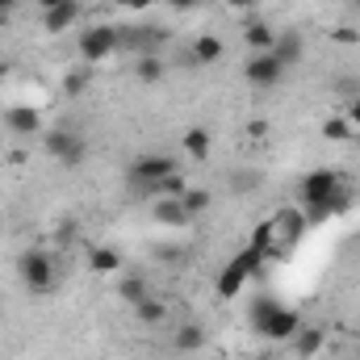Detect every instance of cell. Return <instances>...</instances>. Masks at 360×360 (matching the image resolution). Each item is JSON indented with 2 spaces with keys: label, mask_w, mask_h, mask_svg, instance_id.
<instances>
[{
  "label": "cell",
  "mask_w": 360,
  "mask_h": 360,
  "mask_svg": "<svg viewBox=\"0 0 360 360\" xmlns=\"http://www.w3.org/2000/svg\"><path fill=\"white\" fill-rule=\"evenodd\" d=\"M80 63H89V68H96V63H105L113 51H122V34H117V25H89L84 34H80Z\"/></svg>",
  "instance_id": "5b68a950"
},
{
  "label": "cell",
  "mask_w": 360,
  "mask_h": 360,
  "mask_svg": "<svg viewBox=\"0 0 360 360\" xmlns=\"http://www.w3.org/2000/svg\"><path fill=\"white\" fill-rule=\"evenodd\" d=\"M4 130L17 134V139H34V134H42V113L34 105H8L4 109Z\"/></svg>",
  "instance_id": "8fae6325"
},
{
  "label": "cell",
  "mask_w": 360,
  "mask_h": 360,
  "mask_svg": "<svg viewBox=\"0 0 360 360\" xmlns=\"http://www.w3.org/2000/svg\"><path fill=\"white\" fill-rule=\"evenodd\" d=\"M260 269H264V256H260V252H252V248H243L226 269L218 272L214 293H218L222 302H235V297L248 289V281H256V276H260Z\"/></svg>",
  "instance_id": "3957f363"
},
{
  "label": "cell",
  "mask_w": 360,
  "mask_h": 360,
  "mask_svg": "<svg viewBox=\"0 0 360 360\" xmlns=\"http://www.w3.org/2000/svg\"><path fill=\"white\" fill-rule=\"evenodd\" d=\"M272 42H276V30H272L269 21H260V17H248V21H243V46H248L252 55L272 51Z\"/></svg>",
  "instance_id": "e0dca14e"
},
{
  "label": "cell",
  "mask_w": 360,
  "mask_h": 360,
  "mask_svg": "<svg viewBox=\"0 0 360 360\" xmlns=\"http://www.w3.org/2000/svg\"><path fill=\"white\" fill-rule=\"evenodd\" d=\"M180 205H184L193 218H201V214L214 205V193H210V188H193V184H188V188H184V197H180Z\"/></svg>",
  "instance_id": "83f0119b"
},
{
  "label": "cell",
  "mask_w": 360,
  "mask_h": 360,
  "mask_svg": "<svg viewBox=\"0 0 360 360\" xmlns=\"http://www.w3.org/2000/svg\"><path fill=\"white\" fill-rule=\"evenodd\" d=\"M113 4H122V8H130V13H147V8L160 4V0H113Z\"/></svg>",
  "instance_id": "836d02e7"
},
{
  "label": "cell",
  "mask_w": 360,
  "mask_h": 360,
  "mask_svg": "<svg viewBox=\"0 0 360 360\" xmlns=\"http://www.w3.org/2000/svg\"><path fill=\"white\" fill-rule=\"evenodd\" d=\"M55 4H63V0H38V8L46 13V8H55Z\"/></svg>",
  "instance_id": "74e56055"
},
{
  "label": "cell",
  "mask_w": 360,
  "mask_h": 360,
  "mask_svg": "<svg viewBox=\"0 0 360 360\" xmlns=\"http://www.w3.org/2000/svg\"><path fill=\"white\" fill-rule=\"evenodd\" d=\"M172 348H176L180 356H197L205 348V327L201 323H180L176 331H172Z\"/></svg>",
  "instance_id": "d6986e66"
},
{
  "label": "cell",
  "mask_w": 360,
  "mask_h": 360,
  "mask_svg": "<svg viewBox=\"0 0 360 360\" xmlns=\"http://www.w3.org/2000/svg\"><path fill=\"white\" fill-rule=\"evenodd\" d=\"M331 38H335V42H356V30H348V25H340V30H335Z\"/></svg>",
  "instance_id": "e575fe53"
},
{
  "label": "cell",
  "mask_w": 360,
  "mask_h": 360,
  "mask_svg": "<svg viewBox=\"0 0 360 360\" xmlns=\"http://www.w3.org/2000/svg\"><path fill=\"white\" fill-rule=\"evenodd\" d=\"M13 4H17V0H0V13H8V8H13Z\"/></svg>",
  "instance_id": "f35d334b"
},
{
  "label": "cell",
  "mask_w": 360,
  "mask_h": 360,
  "mask_svg": "<svg viewBox=\"0 0 360 360\" xmlns=\"http://www.w3.org/2000/svg\"><path fill=\"white\" fill-rule=\"evenodd\" d=\"M340 184H344L340 172H331V168H314V172H306L302 184H297V201H327Z\"/></svg>",
  "instance_id": "9c48e42d"
},
{
  "label": "cell",
  "mask_w": 360,
  "mask_h": 360,
  "mask_svg": "<svg viewBox=\"0 0 360 360\" xmlns=\"http://www.w3.org/2000/svg\"><path fill=\"white\" fill-rule=\"evenodd\" d=\"M276 306H285V302H281L276 293H269V289H264V293H256V297L248 302V323H252V331H260V323L269 319Z\"/></svg>",
  "instance_id": "603a6c76"
},
{
  "label": "cell",
  "mask_w": 360,
  "mask_h": 360,
  "mask_svg": "<svg viewBox=\"0 0 360 360\" xmlns=\"http://www.w3.org/2000/svg\"><path fill=\"white\" fill-rule=\"evenodd\" d=\"M130 310H134V319H139L143 327H160V323L168 319V302L155 297V293H147V297H143L139 306H130Z\"/></svg>",
  "instance_id": "7402d4cb"
},
{
  "label": "cell",
  "mask_w": 360,
  "mask_h": 360,
  "mask_svg": "<svg viewBox=\"0 0 360 360\" xmlns=\"http://www.w3.org/2000/svg\"><path fill=\"white\" fill-rule=\"evenodd\" d=\"M168 4H172V8H176V13H188V8H197V4H201V0H168Z\"/></svg>",
  "instance_id": "8d00e7d4"
},
{
  "label": "cell",
  "mask_w": 360,
  "mask_h": 360,
  "mask_svg": "<svg viewBox=\"0 0 360 360\" xmlns=\"http://www.w3.org/2000/svg\"><path fill=\"white\" fill-rule=\"evenodd\" d=\"M117 34H122V51H130V55H160L155 42L168 38L155 25H117Z\"/></svg>",
  "instance_id": "30bf717a"
},
{
  "label": "cell",
  "mask_w": 360,
  "mask_h": 360,
  "mask_svg": "<svg viewBox=\"0 0 360 360\" xmlns=\"http://www.w3.org/2000/svg\"><path fill=\"white\" fill-rule=\"evenodd\" d=\"M147 293H151V281H147L139 269H122L117 272V297H122L126 306H139Z\"/></svg>",
  "instance_id": "5bb4252c"
},
{
  "label": "cell",
  "mask_w": 360,
  "mask_h": 360,
  "mask_svg": "<svg viewBox=\"0 0 360 360\" xmlns=\"http://www.w3.org/2000/svg\"><path fill=\"white\" fill-rule=\"evenodd\" d=\"M344 117H348V122H352V126L360 130V96H352V101H344Z\"/></svg>",
  "instance_id": "d6a6232c"
},
{
  "label": "cell",
  "mask_w": 360,
  "mask_h": 360,
  "mask_svg": "<svg viewBox=\"0 0 360 360\" xmlns=\"http://www.w3.org/2000/svg\"><path fill=\"white\" fill-rule=\"evenodd\" d=\"M151 218H155L160 226H168V231H184V226H193V222H197V218L180 205V197H155Z\"/></svg>",
  "instance_id": "4fadbf2b"
},
{
  "label": "cell",
  "mask_w": 360,
  "mask_h": 360,
  "mask_svg": "<svg viewBox=\"0 0 360 360\" xmlns=\"http://www.w3.org/2000/svg\"><path fill=\"white\" fill-rule=\"evenodd\" d=\"M184 188H188V180H184V172H176V176L155 184V197H184Z\"/></svg>",
  "instance_id": "f546056e"
},
{
  "label": "cell",
  "mask_w": 360,
  "mask_h": 360,
  "mask_svg": "<svg viewBox=\"0 0 360 360\" xmlns=\"http://www.w3.org/2000/svg\"><path fill=\"white\" fill-rule=\"evenodd\" d=\"M92 84V68L89 63H80V68H68L63 72V96H84Z\"/></svg>",
  "instance_id": "484cf974"
},
{
  "label": "cell",
  "mask_w": 360,
  "mask_h": 360,
  "mask_svg": "<svg viewBox=\"0 0 360 360\" xmlns=\"http://www.w3.org/2000/svg\"><path fill=\"white\" fill-rule=\"evenodd\" d=\"M297 331H302V314H297L293 306H276L269 319L260 323V331H256V335H260V340H269V344H289Z\"/></svg>",
  "instance_id": "ba28073f"
},
{
  "label": "cell",
  "mask_w": 360,
  "mask_h": 360,
  "mask_svg": "<svg viewBox=\"0 0 360 360\" xmlns=\"http://www.w3.org/2000/svg\"><path fill=\"white\" fill-rule=\"evenodd\" d=\"M248 248H252V252H260V256L269 260V256H272V218H264V222H256V226H252Z\"/></svg>",
  "instance_id": "f1b7e54d"
},
{
  "label": "cell",
  "mask_w": 360,
  "mask_h": 360,
  "mask_svg": "<svg viewBox=\"0 0 360 360\" xmlns=\"http://www.w3.org/2000/svg\"><path fill=\"white\" fill-rule=\"evenodd\" d=\"M180 172V160L176 155H164V151H143L134 164H130V172H126V180H130V188L134 193H151L155 197V184L168 176H176Z\"/></svg>",
  "instance_id": "7a4b0ae2"
},
{
  "label": "cell",
  "mask_w": 360,
  "mask_h": 360,
  "mask_svg": "<svg viewBox=\"0 0 360 360\" xmlns=\"http://www.w3.org/2000/svg\"><path fill=\"white\" fill-rule=\"evenodd\" d=\"M134 76H139L143 84H160V80L168 76V63H164L160 55H139V59H134Z\"/></svg>",
  "instance_id": "cb8c5ba5"
},
{
  "label": "cell",
  "mask_w": 360,
  "mask_h": 360,
  "mask_svg": "<svg viewBox=\"0 0 360 360\" xmlns=\"http://www.w3.org/2000/svg\"><path fill=\"white\" fill-rule=\"evenodd\" d=\"M151 256H155L160 264H168V269H180V264L188 260V248H184V243H172V239H164V243L151 248Z\"/></svg>",
  "instance_id": "4316f807"
},
{
  "label": "cell",
  "mask_w": 360,
  "mask_h": 360,
  "mask_svg": "<svg viewBox=\"0 0 360 360\" xmlns=\"http://www.w3.org/2000/svg\"><path fill=\"white\" fill-rule=\"evenodd\" d=\"M222 51H226V46H222L218 34H197L193 46H188V63H193V68H210V63L222 59Z\"/></svg>",
  "instance_id": "2e32d148"
},
{
  "label": "cell",
  "mask_w": 360,
  "mask_h": 360,
  "mask_svg": "<svg viewBox=\"0 0 360 360\" xmlns=\"http://www.w3.org/2000/svg\"><path fill=\"white\" fill-rule=\"evenodd\" d=\"M289 344H293L297 360H314L319 352H323V344H327V331H323V327H302Z\"/></svg>",
  "instance_id": "44dd1931"
},
{
  "label": "cell",
  "mask_w": 360,
  "mask_h": 360,
  "mask_svg": "<svg viewBox=\"0 0 360 360\" xmlns=\"http://www.w3.org/2000/svg\"><path fill=\"white\" fill-rule=\"evenodd\" d=\"M80 13H84V0H63V4H55V8H46L42 13V30L55 38V34H68L76 21H80Z\"/></svg>",
  "instance_id": "7c38bea8"
},
{
  "label": "cell",
  "mask_w": 360,
  "mask_h": 360,
  "mask_svg": "<svg viewBox=\"0 0 360 360\" xmlns=\"http://www.w3.org/2000/svg\"><path fill=\"white\" fill-rule=\"evenodd\" d=\"M272 55H276L285 68H297V63H302V55H306V38H302L297 30H281V34H276V42H272Z\"/></svg>",
  "instance_id": "9a60e30c"
},
{
  "label": "cell",
  "mask_w": 360,
  "mask_h": 360,
  "mask_svg": "<svg viewBox=\"0 0 360 360\" xmlns=\"http://www.w3.org/2000/svg\"><path fill=\"white\" fill-rule=\"evenodd\" d=\"M42 147H46V155H51L55 164H63V168H80V164L89 160V139H84L76 126H51V130L42 134Z\"/></svg>",
  "instance_id": "277c9868"
},
{
  "label": "cell",
  "mask_w": 360,
  "mask_h": 360,
  "mask_svg": "<svg viewBox=\"0 0 360 360\" xmlns=\"http://www.w3.org/2000/svg\"><path fill=\"white\" fill-rule=\"evenodd\" d=\"M243 188H248V193L260 188V176H256V172H235V193H243Z\"/></svg>",
  "instance_id": "1f68e13d"
},
{
  "label": "cell",
  "mask_w": 360,
  "mask_h": 360,
  "mask_svg": "<svg viewBox=\"0 0 360 360\" xmlns=\"http://www.w3.org/2000/svg\"><path fill=\"white\" fill-rule=\"evenodd\" d=\"M348 4H352V8H360V0H348Z\"/></svg>",
  "instance_id": "ab89813d"
},
{
  "label": "cell",
  "mask_w": 360,
  "mask_h": 360,
  "mask_svg": "<svg viewBox=\"0 0 360 360\" xmlns=\"http://www.w3.org/2000/svg\"><path fill=\"white\" fill-rule=\"evenodd\" d=\"M0 76H4V68H0Z\"/></svg>",
  "instance_id": "60d3db41"
},
{
  "label": "cell",
  "mask_w": 360,
  "mask_h": 360,
  "mask_svg": "<svg viewBox=\"0 0 360 360\" xmlns=\"http://www.w3.org/2000/svg\"><path fill=\"white\" fill-rule=\"evenodd\" d=\"M222 4H226V8H235V13H248L256 0H222Z\"/></svg>",
  "instance_id": "d590c367"
},
{
  "label": "cell",
  "mask_w": 360,
  "mask_h": 360,
  "mask_svg": "<svg viewBox=\"0 0 360 360\" xmlns=\"http://www.w3.org/2000/svg\"><path fill=\"white\" fill-rule=\"evenodd\" d=\"M210 147H214V134L205 130V126H193V130H184L180 134V151L188 155V160H210Z\"/></svg>",
  "instance_id": "ffe728a7"
},
{
  "label": "cell",
  "mask_w": 360,
  "mask_h": 360,
  "mask_svg": "<svg viewBox=\"0 0 360 360\" xmlns=\"http://www.w3.org/2000/svg\"><path fill=\"white\" fill-rule=\"evenodd\" d=\"M243 76H248V84H252V89H276V84L289 76V68H285L272 51H264V55H248Z\"/></svg>",
  "instance_id": "52a82bcc"
},
{
  "label": "cell",
  "mask_w": 360,
  "mask_h": 360,
  "mask_svg": "<svg viewBox=\"0 0 360 360\" xmlns=\"http://www.w3.org/2000/svg\"><path fill=\"white\" fill-rule=\"evenodd\" d=\"M89 272H96V276H117V272H122V252L109 248V243H92L89 248Z\"/></svg>",
  "instance_id": "ac0fdd59"
},
{
  "label": "cell",
  "mask_w": 360,
  "mask_h": 360,
  "mask_svg": "<svg viewBox=\"0 0 360 360\" xmlns=\"http://www.w3.org/2000/svg\"><path fill=\"white\" fill-rule=\"evenodd\" d=\"M306 231H310V226H306V214H302V210H276V214H272V256L293 252Z\"/></svg>",
  "instance_id": "8992f818"
},
{
  "label": "cell",
  "mask_w": 360,
  "mask_h": 360,
  "mask_svg": "<svg viewBox=\"0 0 360 360\" xmlns=\"http://www.w3.org/2000/svg\"><path fill=\"white\" fill-rule=\"evenodd\" d=\"M335 92H340L344 101L360 96V76H340V80H335Z\"/></svg>",
  "instance_id": "4dcf8cb0"
},
{
  "label": "cell",
  "mask_w": 360,
  "mask_h": 360,
  "mask_svg": "<svg viewBox=\"0 0 360 360\" xmlns=\"http://www.w3.org/2000/svg\"><path fill=\"white\" fill-rule=\"evenodd\" d=\"M356 134H360V130L344 117V113H331V117L323 122V139H327V143H352Z\"/></svg>",
  "instance_id": "d4e9b609"
},
{
  "label": "cell",
  "mask_w": 360,
  "mask_h": 360,
  "mask_svg": "<svg viewBox=\"0 0 360 360\" xmlns=\"http://www.w3.org/2000/svg\"><path fill=\"white\" fill-rule=\"evenodd\" d=\"M17 276H21V285L30 289V293H51L55 285H59V264H55V256L46 252V248H25L21 256H17Z\"/></svg>",
  "instance_id": "6da1fadb"
}]
</instances>
